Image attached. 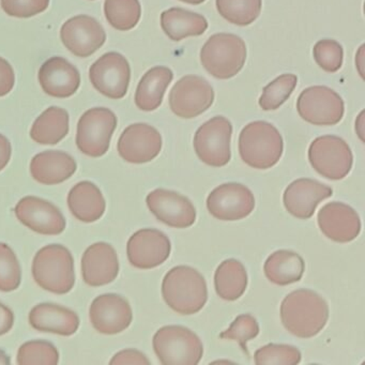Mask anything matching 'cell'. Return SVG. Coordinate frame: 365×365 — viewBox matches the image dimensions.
I'll list each match as a JSON object with an SVG mask.
<instances>
[{"instance_id":"28","label":"cell","mask_w":365,"mask_h":365,"mask_svg":"<svg viewBox=\"0 0 365 365\" xmlns=\"http://www.w3.org/2000/svg\"><path fill=\"white\" fill-rule=\"evenodd\" d=\"M161 27L173 41L189 37H198L206 33L208 22L202 14L182 8H172L161 14Z\"/></svg>"},{"instance_id":"42","label":"cell","mask_w":365,"mask_h":365,"mask_svg":"<svg viewBox=\"0 0 365 365\" xmlns=\"http://www.w3.org/2000/svg\"><path fill=\"white\" fill-rule=\"evenodd\" d=\"M110 364H140L149 365L150 361L143 352L135 349H125L115 354Z\"/></svg>"},{"instance_id":"15","label":"cell","mask_w":365,"mask_h":365,"mask_svg":"<svg viewBox=\"0 0 365 365\" xmlns=\"http://www.w3.org/2000/svg\"><path fill=\"white\" fill-rule=\"evenodd\" d=\"M172 245L161 230L144 228L132 235L128 241V259L138 269H153L166 262L170 255Z\"/></svg>"},{"instance_id":"20","label":"cell","mask_w":365,"mask_h":365,"mask_svg":"<svg viewBox=\"0 0 365 365\" xmlns=\"http://www.w3.org/2000/svg\"><path fill=\"white\" fill-rule=\"evenodd\" d=\"M317 220L322 234L335 242H350L361 232L358 213L343 202H333L324 205L318 212Z\"/></svg>"},{"instance_id":"30","label":"cell","mask_w":365,"mask_h":365,"mask_svg":"<svg viewBox=\"0 0 365 365\" xmlns=\"http://www.w3.org/2000/svg\"><path fill=\"white\" fill-rule=\"evenodd\" d=\"M69 132V113L65 108L52 106L44 110L34 123L31 138L40 145H56Z\"/></svg>"},{"instance_id":"17","label":"cell","mask_w":365,"mask_h":365,"mask_svg":"<svg viewBox=\"0 0 365 365\" xmlns=\"http://www.w3.org/2000/svg\"><path fill=\"white\" fill-rule=\"evenodd\" d=\"M117 149L119 155L129 163H147L161 153L162 136L153 125L134 123L123 132Z\"/></svg>"},{"instance_id":"5","label":"cell","mask_w":365,"mask_h":365,"mask_svg":"<svg viewBox=\"0 0 365 365\" xmlns=\"http://www.w3.org/2000/svg\"><path fill=\"white\" fill-rule=\"evenodd\" d=\"M247 61V46L238 36L215 34L200 51V63L207 72L217 80L234 78Z\"/></svg>"},{"instance_id":"34","label":"cell","mask_w":365,"mask_h":365,"mask_svg":"<svg viewBox=\"0 0 365 365\" xmlns=\"http://www.w3.org/2000/svg\"><path fill=\"white\" fill-rule=\"evenodd\" d=\"M297 84L298 78L294 74L286 73L277 76L274 81L264 87L258 101L260 108L266 112L277 110L279 106H283L286 100L289 99Z\"/></svg>"},{"instance_id":"8","label":"cell","mask_w":365,"mask_h":365,"mask_svg":"<svg viewBox=\"0 0 365 365\" xmlns=\"http://www.w3.org/2000/svg\"><path fill=\"white\" fill-rule=\"evenodd\" d=\"M309 160L312 168L324 178L341 180L351 170L354 157L351 149L343 138L324 135L312 142Z\"/></svg>"},{"instance_id":"37","label":"cell","mask_w":365,"mask_h":365,"mask_svg":"<svg viewBox=\"0 0 365 365\" xmlns=\"http://www.w3.org/2000/svg\"><path fill=\"white\" fill-rule=\"evenodd\" d=\"M22 271L14 250L0 242V292H10L21 285Z\"/></svg>"},{"instance_id":"16","label":"cell","mask_w":365,"mask_h":365,"mask_svg":"<svg viewBox=\"0 0 365 365\" xmlns=\"http://www.w3.org/2000/svg\"><path fill=\"white\" fill-rule=\"evenodd\" d=\"M21 223L44 236H57L66 228V219L52 202L36 196L22 198L14 208Z\"/></svg>"},{"instance_id":"12","label":"cell","mask_w":365,"mask_h":365,"mask_svg":"<svg viewBox=\"0 0 365 365\" xmlns=\"http://www.w3.org/2000/svg\"><path fill=\"white\" fill-rule=\"evenodd\" d=\"M89 78L101 95L110 99H123L131 80L129 61L119 53H106L91 66Z\"/></svg>"},{"instance_id":"24","label":"cell","mask_w":365,"mask_h":365,"mask_svg":"<svg viewBox=\"0 0 365 365\" xmlns=\"http://www.w3.org/2000/svg\"><path fill=\"white\" fill-rule=\"evenodd\" d=\"M29 324L40 332L70 336L80 327L78 314L68 307L53 303H40L29 313Z\"/></svg>"},{"instance_id":"3","label":"cell","mask_w":365,"mask_h":365,"mask_svg":"<svg viewBox=\"0 0 365 365\" xmlns=\"http://www.w3.org/2000/svg\"><path fill=\"white\" fill-rule=\"evenodd\" d=\"M284 143L279 130L266 121H254L239 136V153L250 168L268 170L283 155Z\"/></svg>"},{"instance_id":"27","label":"cell","mask_w":365,"mask_h":365,"mask_svg":"<svg viewBox=\"0 0 365 365\" xmlns=\"http://www.w3.org/2000/svg\"><path fill=\"white\" fill-rule=\"evenodd\" d=\"M173 78L174 74L170 68L158 66L148 70L136 88V106L143 112H153L159 108Z\"/></svg>"},{"instance_id":"9","label":"cell","mask_w":365,"mask_h":365,"mask_svg":"<svg viewBox=\"0 0 365 365\" xmlns=\"http://www.w3.org/2000/svg\"><path fill=\"white\" fill-rule=\"evenodd\" d=\"M232 125L227 118L217 116L200 125L194 136V149L202 163L222 168L232 159Z\"/></svg>"},{"instance_id":"44","label":"cell","mask_w":365,"mask_h":365,"mask_svg":"<svg viewBox=\"0 0 365 365\" xmlns=\"http://www.w3.org/2000/svg\"><path fill=\"white\" fill-rule=\"evenodd\" d=\"M12 148L9 140L0 133V172L8 165L11 159Z\"/></svg>"},{"instance_id":"7","label":"cell","mask_w":365,"mask_h":365,"mask_svg":"<svg viewBox=\"0 0 365 365\" xmlns=\"http://www.w3.org/2000/svg\"><path fill=\"white\" fill-rule=\"evenodd\" d=\"M117 127V117L106 108H93L85 112L78 123L76 146L81 153L100 158L108 153Z\"/></svg>"},{"instance_id":"10","label":"cell","mask_w":365,"mask_h":365,"mask_svg":"<svg viewBox=\"0 0 365 365\" xmlns=\"http://www.w3.org/2000/svg\"><path fill=\"white\" fill-rule=\"evenodd\" d=\"M297 110L303 120L314 125H334L343 119V99L333 89L312 86L304 89L297 101Z\"/></svg>"},{"instance_id":"23","label":"cell","mask_w":365,"mask_h":365,"mask_svg":"<svg viewBox=\"0 0 365 365\" xmlns=\"http://www.w3.org/2000/svg\"><path fill=\"white\" fill-rule=\"evenodd\" d=\"M39 83L46 95L65 99L80 88L81 74L67 59L52 57L40 68Z\"/></svg>"},{"instance_id":"1","label":"cell","mask_w":365,"mask_h":365,"mask_svg":"<svg viewBox=\"0 0 365 365\" xmlns=\"http://www.w3.org/2000/svg\"><path fill=\"white\" fill-rule=\"evenodd\" d=\"M281 319L288 332L300 339H309L326 326L328 303L313 290H294L282 302Z\"/></svg>"},{"instance_id":"14","label":"cell","mask_w":365,"mask_h":365,"mask_svg":"<svg viewBox=\"0 0 365 365\" xmlns=\"http://www.w3.org/2000/svg\"><path fill=\"white\" fill-rule=\"evenodd\" d=\"M61 39L72 54L86 58L103 46L106 34L95 18L81 14L70 19L63 25Z\"/></svg>"},{"instance_id":"25","label":"cell","mask_w":365,"mask_h":365,"mask_svg":"<svg viewBox=\"0 0 365 365\" xmlns=\"http://www.w3.org/2000/svg\"><path fill=\"white\" fill-rule=\"evenodd\" d=\"M76 172V160L63 151L46 150L38 153L31 162V176L44 185L65 182Z\"/></svg>"},{"instance_id":"39","label":"cell","mask_w":365,"mask_h":365,"mask_svg":"<svg viewBox=\"0 0 365 365\" xmlns=\"http://www.w3.org/2000/svg\"><path fill=\"white\" fill-rule=\"evenodd\" d=\"M313 56L317 65L329 73L339 71L343 66V48L335 40L324 39L318 41L314 46Z\"/></svg>"},{"instance_id":"41","label":"cell","mask_w":365,"mask_h":365,"mask_svg":"<svg viewBox=\"0 0 365 365\" xmlns=\"http://www.w3.org/2000/svg\"><path fill=\"white\" fill-rule=\"evenodd\" d=\"M16 83L14 68L3 57H0V98L11 93Z\"/></svg>"},{"instance_id":"33","label":"cell","mask_w":365,"mask_h":365,"mask_svg":"<svg viewBox=\"0 0 365 365\" xmlns=\"http://www.w3.org/2000/svg\"><path fill=\"white\" fill-rule=\"evenodd\" d=\"M217 12L227 22L245 27L257 20L262 12V0H215Z\"/></svg>"},{"instance_id":"32","label":"cell","mask_w":365,"mask_h":365,"mask_svg":"<svg viewBox=\"0 0 365 365\" xmlns=\"http://www.w3.org/2000/svg\"><path fill=\"white\" fill-rule=\"evenodd\" d=\"M104 14L110 26L128 31L140 22L142 7L138 0H106Z\"/></svg>"},{"instance_id":"43","label":"cell","mask_w":365,"mask_h":365,"mask_svg":"<svg viewBox=\"0 0 365 365\" xmlns=\"http://www.w3.org/2000/svg\"><path fill=\"white\" fill-rule=\"evenodd\" d=\"M14 324V312L0 302V336L11 330Z\"/></svg>"},{"instance_id":"35","label":"cell","mask_w":365,"mask_h":365,"mask_svg":"<svg viewBox=\"0 0 365 365\" xmlns=\"http://www.w3.org/2000/svg\"><path fill=\"white\" fill-rule=\"evenodd\" d=\"M16 361L20 365H56L59 352L50 341H31L21 346Z\"/></svg>"},{"instance_id":"45","label":"cell","mask_w":365,"mask_h":365,"mask_svg":"<svg viewBox=\"0 0 365 365\" xmlns=\"http://www.w3.org/2000/svg\"><path fill=\"white\" fill-rule=\"evenodd\" d=\"M364 110H362V112L360 113V115H359L358 118H356V133H358L359 138H361V140L362 142H364V138H363V132H364Z\"/></svg>"},{"instance_id":"11","label":"cell","mask_w":365,"mask_h":365,"mask_svg":"<svg viewBox=\"0 0 365 365\" xmlns=\"http://www.w3.org/2000/svg\"><path fill=\"white\" fill-rule=\"evenodd\" d=\"M215 101V91L205 78L198 76H183L173 87L170 106L176 116L192 119L211 108Z\"/></svg>"},{"instance_id":"29","label":"cell","mask_w":365,"mask_h":365,"mask_svg":"<svg viewBox=\"0 0 365 365\" xmlns=\"http://www.w3.org/2000/svg\"><path fill=\"white\" fill-rule=\"evenodd\" d=\"M304 260L296 252L279 250L267 258L264 275L275 285L286 286L299 282L304 273Z\"/></svg>"},{"instance_id":"4","label":"cell","mask_w":365,"mask_h":365,"mask_svg":"<svg viewBox=\"0 0 365 365\" xmlns=\"http://www.w3.org/2000/svg\"><path fill=\"white\" fill-rule=\"evenodd\" d=\"M33 277L40 287L53 294L71 292L76 283L71 252L61 245L42 247L34 258Z\"/></svg>"},{"instance_id":"38","label":"cell","mask_w":365,"mask_h":365,"mask_svg":"<svg viewBox=\"0 0 365 365\" xmlns=\"http://www.w3.org/2000/svg\"><path fill=\"white\" fill-rule=\"evenodd\" d=\"M258 333H259V326H258L257 320L250 314H242L232 322L227 330L220 334V337L223 339L238 341L243 351L249 356L247 343L251 339H255Z\"/></svg>"},{"instance_id":"13","label":"cell","mask_w":365,"mask_h":365,"mask_svg":"<svg viewBox=\"0 0 365 365\" xmlns=\"http://www.w3.org/2000/svg\"><path fill=\"white\" fill-rule=\"evenodd\" d=\"M209 213L221 221H239L251 215L255 198L249 187L240 183H224L207 198Z\"/></svg>"},{"instance_id":"26","label":"cell","mask_w":365,"mask_h":365,"mask_svg":"<svg viewBox=\"0 0 365 365\" xmlns=\"http://www.w3.org/2000/svg\"><path fill=\"white\" fill-rule=\"evenodd\" d=\"M68 206L72 215L84 223L98 221L106 208L103 194L91 181H82L72 187L68 195Z\"/></svg>"},{"instance_id":"18","label":"cell","mask_w":365,"mask_h":365,"mask_svg":"<svg viewBox=\"0 0 365 365\" xmlns=\"http://www.w3.org/2000/svg\"><path fill=\"white\" fill-rule=\"evenodd\" d=\"M146 202L151 213L170 227L187 228L195 223V207L189 198L177 192L155 190L148 194Z\"/></svg>"},{"instance_id":"36","label":"cell","mask_w":365,"mask_h":365,"mask_svg":"<svg viewBox=\"0 0 365 365\" xmlns=\"http://www.w3.org/2000/svg\"><path fill=\"white\" fill-rule=\"evenodd\" d=\"M254 361L257 365H297L301 362V352L294 346L268 344L256 350Z\"/></svg>"},{"instance_id":"21","label":"cell","mask_w":365,"mask_h":365,"mask_svg":"<svg viewBox=\"0 0 365 365\" xmlns=\"http://www.w3.org/2000/svg\"><path fill=\"white\" fill-rule=\"evenodd\" d=\"M333 190L317 180L301 178L286 187L283 202L288 213L297 219L307 220L313 217L322 200L331 197Z\"/></svg>"},{"instance_id":"22","label":"cell","mask_w":365,"mask_h":365,"mask_svg":"<svg viewBox=\"0 0 365 365\" xmlns=\"http://www.w3.org/2000/svg\"><path fill=\"white\" fill-rule=\"evenodd\" d=\"M118 273V256L108 243H95L83 254L82 275L87 285L91 287L108 285L116 279Z\"/></svg>"},{"instance_id":"40","label":"cell","mask_w":365,"mask_h":365,"mask_svg":"<svg viewBox=\"0 0 365 365\" xmlns=\"http://www.w3.org/2000/svg\"><path fill=\"white\" fill-rule=\"evenodd\" d=\"M50 0H1V8L12 18L29 19L48 9Z\"/></svg>"},{"instance_id":"19","label":"cell","mask_w":365,"mask_h":365,"mask_svg":"<svg viewBox=\"0 0 365 365\" xmlns=\"http://www.w3.org/2000/svg\"><path fill=\"white\" fill-rule=\"evenodd\" d=\"M89 316L96 331L106 335L123 332L133 319L131 305L127 299L117 294L97 297L91 303Z\"/></svg>"},{"instance_id":"31","label":"cell","mask_w":365,"mask_h":365,"mask_svg":"<svg viewBox=\"0 0 365 365\" xmlns=\"http://www.w3.org/2000/svg\"><path fill=\"white\" fill-rule=\"evenodd\" d=\"M247 286V273L242 262L230 258L224 260L215 274V287L217 296L226 301H235L245 294Z\"/></svg>"},{"instance_id":"47","label":"cell","mask_w":365,"mask_h":365,"mask_svg":"<svg viewBox=\"0 0 365 365\" xmlns=\"http://www.w3.org/2000/svg\"><path fill=\"white\" fill-rule=\"evenodd\" d=\"M9 363L10 359L8 358L7 354L3 350H0V364H9Z\"/></svg>"},{"instance_id":"46","label":"cell","mask_w":365,"mask_h":365,"mask_svg":"<svg viewBox=\"0 0 365 365\" xmlns=\"http://www.w3.org/2000/svg\"><path fill=\"white\" fill-rule=\"evenodd\" d=\"M363 50H364V46H361L360 50H359L358 54H356V68H358L359 72H360L361 78L364 80V76H363Z\"/></svg>"},{"instance_id":"6","label":"cell","mask_w":365,"mask_h":365,"mask_svg":"<svg viewBox=\"0 0 365 365\" xmlns=\"http://www.w3.org/2000/svg\"><path fill=\"white\" fill-rule=\"evenodd\" d=\"M153 345L163 365H196L204 354L200 337L183 326L162 327L153 336Z\"/></svg>"},{"instance_id":"48","label":"cell","mask_w":365,"mask_h":365,"mask_svg":"<svg viewBox=\"0 0 365 365\" xmlns=\"http://www.w3.org/2000/svg\"><path fill=\"white\" fill-rule=\"evenodd\" d=\"M179 1L189 4V5H200V4L204 3V1H206V0H179Z\"/></svg>"},{"instance_id":"2","label":"cell","mask_w":365,"mask_h":365,"mask_svg":"<svg viewBox=\"0 0 365 365\" xmlns=\"http://www.w3.org/2000/svg\"><path fill=\"white\" fill-rule=\"evenodd\" d=\"M162 296L173 311L180 315H193L208 300L206 279L192 267H175L164 277Z\"/></svg>"}]
</instances>
